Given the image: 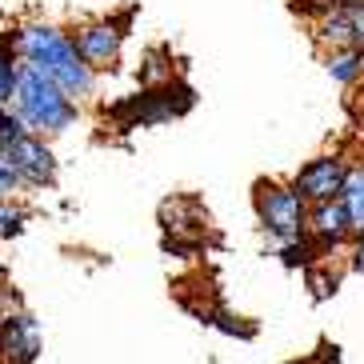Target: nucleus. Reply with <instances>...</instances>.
<instances>
[{
    "mask_svg": "<svg viewBox=\"0 0 364 364\" xmlns=\"http://www.w3.org/2000/svg\"><path fill=\"white\" fill-rule=\"evenodd\" d=\"M324 73L336 85H356L360 80V53L356 48H336V53H328L324 56Z\"/></svg>",
    "mask_w": 364,
    "mask_h": 364,
    "instance_id": "nucleus-11",
    "label": "nucleus"
},
{
    "mask_svg": "<svg viewBox=\"0 0 364 364\" xmlns=\"http://www.w3.org/2000/svg\"><path fill=\"white\" fill-rule=\"evenodd\" d=\"M348 164L353 161H344V152H324V156H316V161L304 164L289 184L300 193V200L309 204V208L312 204H324V200H341Z\"/></svg>",
    "mask_w": 364,
    "mask_h": 364,
    "instance_id": "nucleus-5",
    "label": "nucleus"
},
{
    "mask_svg": "<svg viewBox=\"0 0 364 364\" xmlns=\"http://www.w3.org/2000/svg\"><path fill=\"white\" fill-rule=\"evenodd\" d=\"M21 136H28V124L16 117V108L12 105H0V152H9Z\"/></svg>",
    "mask_w": 364,
    "mask_h": 364,
    "instance_id": "nucleus-13",
    "label": "nucleus"
},
{
    "mask_svg": "<svg viewBox=\"0 0 364 364\" xmlns=\"http://www.w3.org/2000/svg\"><path fill=\"white\" fill-rule=\"evenodd\" d=\"M4 156H9V164L16 168L24 188H48V184H56V152H53V144H48V136L28 132V136H21Z\"/></svg>",
    "mask_w": 364,
    "mask_h": 364,
    "instance_id": "nucleus-6",
    "label": "nucleus"
},
{
    "mask_svg": "<svg viewBox=\"0 0 364 364\" xmlns=\"http://www.w3.org/2000/svg\"><path fill=\"white\" fill-rule=\"evenodd\" d=\"M341 204L348 213V225H353V240L364 236V161L348 164V176H344V188H341Z\"/></svg>",
    "mask_w": 364,
    "mask_h": 364,
    "instance_id": "nucleus-10",
    "label": "nucleus"
},
{
    "mask_svg": "<svg viewBox=\"0 0 364 364\" xmlns=\"http://www.w3.org/2000/svg\"><path fill=\"white\" fill-rule=\"evenodd\" d=\"M76 48L88 60L92 73H105L120 60V48H124V28L117 21H92L85 28H76Z\"/></svg>",
    "mask_w": 364,
    "mask_h": 364,
    "instance_id": "nucleus-7",
    "label": "nucleus"
},
{
    "mask_svg": "<svg viewBox=\"0 0 364 364\" xmlns=\"http://www.w3.org/2000/svg\"><path fill=\"white\" fill-rule=\"evenodd\" d=\"M252 204H257L260 228L277 240V248L289 245V240H300L304 228H309V204L300 200V193L284 181H257Z\"/></svg>",
    "mask_w": 364,
    "mask_h": 364,
    "instance_id": "nucleus-3",
    "label": "nucleus"
},
{
    "mask_svg": "<svg viewBox=\"0 0 364 364\" xmlns=\"http://www.w3.org/2000/svg\"><path fill=\"white\" fill-rule=\"evenodd\" d=\"M41 356V328L28 312H12L0 321V360L4 364H33Z\"/></svg>",
    "mask_w": 364,
    "mask_h": 364,
    "instance_id": "nucleus-8",
    "label": "nucleus"
},
{
    "mask_svg": "<svg viewBox=\"0 0 364 364\" xmlns=\"http://www.w3.org/2000/svg\"><path fill=\"white\" fill-rule=\"evenodd\" d=\"M21 188H24V184H21V176H16V168H12L9 156L0 152V200H12Z\"/></svg>",
    "mask_w": 364,
    "mask_h": 364,
    "instance_id": "nucleus-14",
    "label": "nucleus"
},
{
    "mask_svg": "<svg viewBox=\"0 0 364 364\" xmlns=\"http://www.w3.org/2000/svg\"><path fill=\"white\" fill-rule=\"evenodd\" d=\"M16 76H21V56H16L9 36H0V105H12Z\"/></svg>",
    "mask_w": 364,
    "mask_h": 364,
    "instance_id": "nucleus-12",
    "label": "nucleus"
},
{
    "mask_svg": "<svg viewBox=\"0 0 364 364\" xmlns=\"http://www.w3.org/2000/svg\"><path fill=\"white\" fill-rule=\"evenodd\" d=\"M12 108L36 136H60L80 117V100H73L53 76H44L41 68L24 65V60L16 76V92H12Z\"/></svg>",
    "mask_w": 364,
    "mask_h": 364,
    "instance_id": "nucleus-2",
    "label": "nucleus"
},
{
    "mask_svg": "<svg viewBox=\"0 0 364 364\" xmlns=\"http://www.w3.org/2000/svg\"><path fill=\"white\" fill-rule=\"evenodd\" d=\"M9 41H12V48H16V56H21L24 65H33V68H41L44 76H53L73 100H88L97 92L100 73L88 68V60L80 56V48H76V36L65 33L60 24H44V21L21 24Z\"/></svg>",
    "mask_w": 364,
    "mask_h": 364,
    "instance_id": "nucleus-1",
    "label": "nucleus"
},
{
    "mask_svg": "<svg viewBox=\"0 0 364 364\" xmlns=\"http://www.w3.org/2000/svg\"><path fill=\"white\" fill-rule=\"evenodd\" d=\"M360 80H364V53H360Z\"/></svg>",
    "mask_w": 364,
    "mask_h": 364,
    "instance_id": "nucleus-18",
    "label": "nucleus"
},
{
    "mask_svg": "<svg viewBox=\"0 0 364 364\" xmlns=\"http://www.w3.org/2000/svg\"><path fill=\"white\" fill-rule=\"evenodd\" d=\"M332 4H341V0H316V9H321V12H324V9H332Z\"/></svg>",
    "mask_w": 364,
    "mask_h": 364,
    "instance_id": "nucleus-17",
    "label": "nucleus"
},
{
    "mask_svg": "<svg viewBox=\"0 0 364 364\" xmlns=\"http://www.w3.org/2000/svg\"><path fill=\"white\" fill-rule=\"evenodd\" d=\"M312 245L321 248H341L353 240V225H348V213H344L341 200H324L309 208V228H304Z\"/></svg>",
    "mask_w": 364,
    "mask_h": 364,
    "instance_id": "nucleus-9",
    "label": "nucleus"
},
{
    "mask_svg": "<svg viewBox=\"0 0 364 364\" xmlns=\"http://www.w3.org/2000/svg\"><path fill=\"white\" fill-rule=\"evenodd\" d=\"M312 41L336 53V48H356L364 53V0H341L316 16L312 24Z\"/></svg>",
    "mask_w": 364,
    "mask_h": 364,
    "instance_id": "nucleus-4",
    "label": "nucleus"
},
{
    "mask_svg": "<svg viewBox=\"0 0 364 364\" xmlns=\"http://www.w3.org/2000/svg\"><path fill=\"white\" fill-rule=\"evenodd\" d=\"M353 272H364V236L353 240Z\"/></svg>",
    "mask_w": 364,
    "mask_h": 364,
    "instance_id": "nucleus-16",
    "label": "nucleus"
},
{
    "mask_svg": "<svg viewBox=\"0 0 364 364\" xmlns=\"http://www.w3.org/2000/svg\"><path fill=\"white\" fill-rule=\"evenodd\" d=\"M21 228H24V213L12 208L9 200H0V240H4V236H16Z\"/></svg>",
    "mask_w": 364,
    "mask_h": 364,
    "instance_id": "nucleus-15",
    "label": "nucleus"
}]
</instances>
